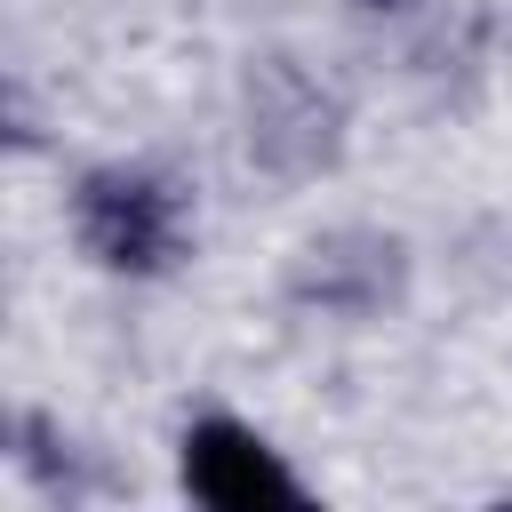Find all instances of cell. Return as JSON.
<instances>
[{
	"label": "cell",
	"instance_id": "6da1fadb",
	"mask_svg": "<svg viewBox=\"0 0 512 512\" xmlns=\"http://www.w3.org/2000/svg\"><path fill=\"white\" fill-rule=\"evenodd\" d=\"M72 232L96 264L112 272H160L168 248H176V200L152 184V176H128V168H104L72 192Z\"/></svg>",
	"mask_w": 512,
	"mask_h": 512
},
{
	"label": "cell",
	"instance_id": "7a4b0ae2",
	"mask_svg": "<svg viewBox=\"0 0 512 512\" xmlns=\"http://www.w3.org/2000/svg\"><path fill=\"white\" fill-rule=\"evenodd\" d=\"M184 488H192L200 504H216V512L296 504L288 464H280L248 424H224V416H208V424H192V432H184Z\"/></svg>",
	"mask_w": 512,
	"mask_h": 512
}]
</instances>
